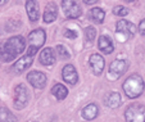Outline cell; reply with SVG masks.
<instances>
[{
	"instance_id": "obj_11",
	"label": "cell",
	"mask_w": 145,
	"mask_h": 122,
	"mask_svg": "<svg viewBox=\"0 0 145 122\" xmlns=\"http://www.w3.org/2000/svg\"><path fill=\"white\" fill-rule=\"evenodd\" d=\"M104 66H105V60L103 59V57L99 54H93L90 57V67L93 70L94 75L99 76L101 75L103 70H104Z\"/></svg>"
},
{
	"instance_id": "obj_12",
	"label": "cell",
	"mask_w": 145,
	"mask_h": 122,
	"mask_svg": "<svg viewBox=\"0 0 145 122\" xmlns=\"http://www.w3.org/2000/svg\"><path fill=\"white\" fill-rule=\"evenodd\" d=\"M26 10H27L28 18H30L31 22L39 21L40 12H39V5L36 3V0H27L26 1Z\"/></svg>"
},
{
	"instance_id": "obj_13",
	"label": "cell",
	"mask_w": 145,
	"mask_h": 122,
	"mask_svg": "<svg viewBox=\"0 0 145 122\" xmlns=\"http://www.w3.org/2000/svg\"><path fill=\"white\" fill-rule=\"evenodd\" d=\"M104 104L108 107V108H118L121 106V95L116 91H110L108 92L104 96Z\"/></svg>"
},
{
	"instance_id": "obj_29",
	"label": "cell",
	"mask_w": 145,
	"mask_h": 122,
	"mask_svg": "<svg viewBox=\"0 0 145 122\" xmlns=\"http://www.w3.org/2000/svg\"><path fill=\"white\" fill-rule=\"evenodd\" d=\"M126 1H129V3H131V1H135V0H126Z\"/></svg>"
},
{
	"instance_id": "obj_19",
	"label": "cell",
	"mask_w": 145,
	"mask_h": 122,
	"mask_svg": "<svg viewBox=\"0 0 145 122\" xmlns=\"http://www.w3.org/2000/svg\"><path fill=\"white\" fill-rule=\"evenodd\" d=\"M52 94L57 98L58 100H63V99H66L67 98V95H68V89H67L64 85H62V84H57V85L53 86Z\"/></svg>"
},
{
	"instance_id": "obj_6",
	"label": "cell",
	"mask_w": 145,
	"mask_h": 122,
	"mask_svg": "<svg viewBox=\"0 0 145 122\" xmlns=\"http://www.w3.org/2000/svg\"><path fill=\"white\" fill-rule=\"evenodd\" d=\"M129 68V62L123 59H116L114 62L110 63L109 66V72H108V79L110 80H117L122 76L123 73Z\"/></svg>"
},
{
	"instance_id": "obj_16",
	"label": "cell",
	"mask_w": 145,
	"mask_h": 122,
	"mask_svg": "<svg viewBox=\"0 0 145 122\" xmlns=\"http://www.w3.org/2000/svg\"><path fill=\"white\" fill-rule=\"evenodd\" d=\"M98 113H99V108H98V106L94 104V103L88 104V106L81 111V116L84 117L85 119H88V121L94 119L96 116H98Z\"/></svg>"
},
{
	"instance_id": "obj_14",
	"label": "cell",
	"mask_w": 145,
	"mask_h": 122,
	"mask_svg": "<svg viewBox=\"0 0 145 122\" xmlns=\"http://www.w3.org/2000/svg\"><path fill=\"white\" fill-rule=\"evenodd\" d=\"M57 17H58L57 5H55L54 3H49L46 7H45L44 16H42L44 22H46V23H52V22H54L55 19H57Z\"/></svg>"
},
{
	"instance_id": "obj_7",
	"label": "cell",
	"mask_w": 145,
	"mask_h": 122,
	"mask_svg": "<svg viewBox=\"0 0 145 122\" xmlns=\"http://www.w3.org/2000/svg\"><path fill=\"white\" fill-rule=\"evenodd\" d=\"M62 9H63L66 17L69 19L78 18L82 13L81 7L74 0H62Z\"/></svg>"
},
{
	"instance_id": "obj_25",
	"label": "cell",
	"mask_w": 145,
	"mask_h": 122,
	"mask_svg": "<svg viewBox=\"0 0 145 122\" xmlns=\"http://www.w3.org/2000/svg\"><path fill=\"white\" fill-rule=\"evenodd\" d=\"M64 36H66V37H69V39H76L77 37V32L76 31H73V30H66Z\"/></svg>"
},
{
	"instance_id": "obj_20",
	"label": "cell",
	"mask_w": 145,
	"mask_h": 122,
	"mask_svg": "<svg viewBox=\"0 0 145 122\" xmlns=\"http://www.w3.org/2000/svg\"><path fill=\"white\" fill-rule=\"evenodd\" d=\"M0 122H17V117L5 107H0Z\"/></svg>"
},
{
	"instance_id": "obj_5",
	"label": "cell",
	"mask_w": 145,
	"mask_h": 122,
	"mask_svg": "<svg viewBox=\"0 0 145 122\" xmlns=\"http://www.w3.org/2000/svg\"><path fill=\"white\" fill-rule=\"evenodd\" d=\"M30 100V92L28 89L23 84H19L14 89V99H13V106L16 109H23L28 104Z\"/></svg>"
},
{
	"instance_id": "obj_24",
	"label": "cell",
	"mask_w": 145,
	"mask_h": 122,
	"mask_svg": "<svg viewBox=\"0 0 145 122\" xmlns=\"http://www.w3.org/2000/svg\"><path fill=\"white\" fill-rule=\"evenodd\" d=\"M85 35H86L88 41H94V39H95V36H96V30L94 27H86Z\"/></svg>"
},
{
	"instance_id": "obj_17",
	"label": "cell",
	"mask_w": 145,
	"mask_h": 122,
	"mask_svg": "<svg viewBox=\"0 0 145 122\" xmlns=\"http://www.w3.org/2000/svg\"><path fill=\"white\" fill-rule=\"evenodd\" d=\"M98 46L101 52L105 53V54H110V53L113 52V49H114L112 40H110L108 36H100L99 41H98Z\"/></svg>"
},
{
	"instance_id": "obj_9",
	"label": "cell",
	"mask_w": 145,
	"mask_h": 122,
	"mask_svg": "<svg viewBox=\"0 0 145 122\" xmlns=\"http://www.w3.org/2000/svg\"><path fill=\"white\" fill-rule=\"evenodd\" d=\"M62 76H63V80L69 85H76L77 81H78V75H77L76 68L72 64H67L63 67V71H62Z\"/></svg>"
},
{
	"instance_id": "obj_21",
	"label": "cell",
	"mask_w": 145,
	"mask_h": 122,
	"mask_svg": "<svg viewBox=\"0 0 145 122\" xmlns=\"http://www.w3.org/2000/svg\"><path fill=\"white\" fill-rule=\"evenodd\" d=\"M89 16H90V18L93 19L94 22H96V23H101V22L104 21L105 13H104V10L100 9V8H93L90 10V13H89Z\"/></svg>"
},
{
	"instance_id": "obj_23",
	"label": "cell",
	"mask_w": 145,
	"mask_h": 122,
	"mask_svg": "<svg viewBox=\"0 0 145 122\" xmlns=\"http://www.w3.org/2000/svg\"><path fill=\"white\" fill-rule=\"evenodd\" d=\"M57 52H58V54H59V57L62 58V59H68V58L71 57V54L67 52V49L64 48L63 45H57Z\"/></svg>"
},
{
	"instance_id": "obj_10",
	"label": "cell",
	"mask_w": 145,
	"mask_h": 122,
	"mask_svg": "<svg viewBox=\"0 0 145 122\" xmlns=\"http://www.w3.org/2000/svg\"><path fill=\"white\" fill-rule=\"evenodd\" d=\"M116 30H117L118 33H123L126 37H130V36L135 35V26L134 23H131L130 21H118L117 24H116Z\"/></svg>"
},
{
	"instance_id": "obj_15",
	"label": "cell",
	"mask_w": 145,
	"mask_h": 122,
	"mask_svg": "<svg viewBox=\"0 0 145 122\" xmlns=\"http://www.w3.org/2000/svg\"><path fill=\"white\" fill-rule=\"evenodd\" d=\"M39 59H40L41 64H44V66H52V64H54V62H55V53H54V50H53L52 48L44 49V50L41 52Z\"/></svg>"
},
{
	"instance_id": "obj_18",
	"label": "cell",
	"mask_w": 145,
	"mask_h": 122,
	"mask_svg": "<svg viewBox=\"0 0 145 122\" xmlns=\"http://www.w3.org/2000/svg\"><path fill=\"white\" fill-rule=\"evenodd\" d=\"M31 64H32V57L27 54L14 63V70H16L17 72H23V71L28 70V68L31 67Z\"/></svg>"
},
{
	"instance_id": "obj_22",
	"label": "cell",
	"mask_w": 145,
	"mask_h": 122,
	"mask_svg": "<svg viewBox=\"0 0 145 122\" xmlns=\"http://www.w3.org/2000/svg\"><path fill=\"white\" fill-rule=\"evenodd\" d=\"M129 13H130L129 9L125 8V7H122V5H117V7L113 8V14H116V16H118V17H125Z\"/></svg>"
},
{
	"instance_id": "obj_3",
	"label": "cell",
	"mask_w": 145,
	"mask_h": 122,
	"mask_svg": "<svg viewBox=\"0 0 145 122\" xmlns=\"http://www.w3.org/2000/svg\"><path fill=\"white\" fill-rule=\"evenodd\" d=\"M45 40H46V35H45V31L42 28H37V30L32 31L28 35V41H30V48L27 52L28 55L33 57L36 52L45 44Z\"/></svg>"
},
{
	"instance_id": "obj_8",
	"label": "cell",
	"mask_w": 145,
	"mask_h": 122,
	"mask_svg": "<svg viewBox=\"0 0 145 122\" xmlns=\"http://www.w3.org/2000/svg\"><path fill=\"white\" fill-rule=\"evenodd\" d=\"M27 80L35 89H44L46 85V76L39 71H31L27 75Z\"/></svg>"
},
{
	"instance_id": "obj_2",
	"label": "cell",
	"mask_w": 145,
	"mask_h": 122,
	"mask_svg": "<svg viewBox=\"0 0 145 122\" xmlns=\"http://www.w3.org/2000/svg\"><path fill=\"white\" fill-rule=\"evenodd\" d=\"M122 89H123V92L129 98H131V99L139 98L145 89L144 80L139 75H131L130 77H127L125 80V82L122 85Z\"/></svg>"
},
{
	"instance_id": "obj_27",
	"label": "cell",
	"mask_w": 145,
	"mask_h": 122,
	"mask_svg": "<svg viewBox=\"0 0 145 122\" xmlns=\"http://www.w3.org/2000/svg\"><path fill=\"white\" fill-rule=\"evenodd\" d=\"M99 0H84V3L86 4V5H93V4L98 3Z\"/></svg>"
},
{
	"instance_id": "obj_28",
	"label": "cell",
	"mask_w": 145,
	"mask_h": 122,
	"mask_svg": "<svg viewBox=\"0 0 145 122\" xmlns=\"http://www.w3.org/2000/svg\"><path fill=\"white\" fill-rule=\"evenodd\" d=\"M7 1H8V0H0V5H4Z\"/></svg>"
},
{
	"instance_id": "obj_1",
	"label": "cell",
	"mask_w": 145,
	"mask_h": 122,
	"mask_svg": "<svg viewBox=\"0 0 145 122\" xmlns=\"http://www.w3.org/2000/svg\"><path fill=\"white\" fill-rule=\"evenodd\" d=\"M26 41L22 36H14L0 45V59L3 62H12L17 55L25 50Z\"/></svg>"
},
{
	"instance_id": "obj_26",
	"label": "cell",
	"mask_w": 145,
	"mask_h": 122,
	"mask_svg": "<svg viewBox=\"0 0 145 122\" xmlns=\"http://www.w3.org/2000/svg\"><path fill=\"white\" fill-rule=\"evenodd\" d=\"M139 31L142 33V35H145V19H142V21L140 22V24H139Z\"/></svg>"
},
{
	"instance_id": "obj_4",
	"label": "cell",
	"mask_w": 145,
	"mask_h": 122,
	"mask_svg": "<svg viewBox=\"0 0 145 122\" xmlns=\"http://www.w3.org/2000/svg\"><path fill=\"white\" fill-rule=\"evenodd\" d=\"M126 122H145V106L134 103L125 111Z\"/></svg>"
}]
</instances>
